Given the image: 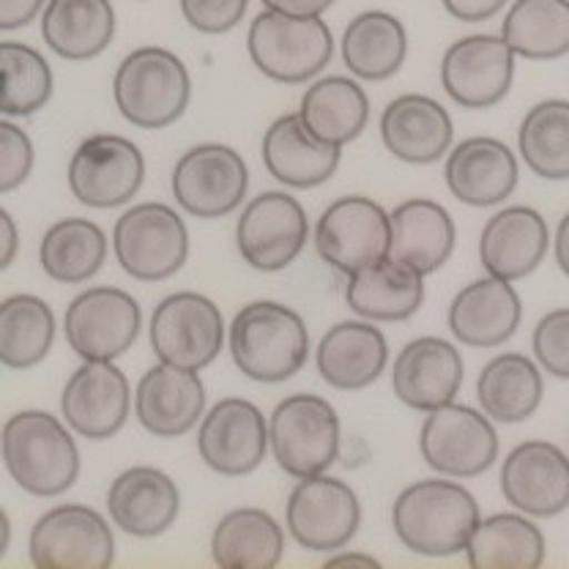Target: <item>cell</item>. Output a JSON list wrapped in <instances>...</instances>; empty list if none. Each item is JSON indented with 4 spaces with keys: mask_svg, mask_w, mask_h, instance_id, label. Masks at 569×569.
Here are the masks:
<instances>
[{
    "mask_svg": "<svg viewBox=\"0 0 569 569\" xmlns=\"http://www.w3.org/2000/svg\"><path fill=\"white\" fill-rule=\"evenodd\" d=\"M0 224H3V254H0V269H9L14 263L17 247H20V236H17L14 217L9 211H0Z\"/></svg>",
    "mask_w": 569,
    "mask_h": 569,
    "instance_id": "681fc988",
    "label": "cell"
},
{
    "mask_svg": "<svg viewBox=\"0 0 569 569\" xmlns=\"http://www.w3.org/2000/svg\"><path fill=\"white\" fill-rule=\"evenodd\" d=\"M419 452L432 471L452 479H473L498 460V432L485 411L458 402L427 413Z\"/></svg>",
    "mask_w": 569,
    "mask_h": 569,
    "instance_id": "9c48e42d",
    "label": "cell"
},
{
    "mask_svg": "<svg viewBox=\"0 0 569 569\" xmlns=\"http://www.w3.org/2000/svg\"><path fill=\"white\" fill-rule=\"evenodd\" d=\"M69 189L88 209H116L129 203L146 181V159L121 134H91L77 146L69 162Z\"/></svg>",
    "mask_w": 569,
    "mask_h": 569,
    "instance_id": "2e32d148",
    "label": "cell"
},
{
    "mask_svg": "<svg viewBox=\"0 0 569 569\" xmlns=\"http://www.w3.org/2000/svg\"><path fill=\"white\" fill-rule=\"evenodd\" d=\"M381 140L400 162L432 164L452 148L455 123L447 107L436 99L402 93L381 112Z\"/></svg>",
    "mask_w": 569,
    "mask_h": 569,
    "instance_id": "4316f807",
    "label": "cell"
},
{
    "mask_svg": "<svg viewBox=\"0 0 569 569\" xmlns=\"http://www.w3.org/2000/svg\"><path fill=\"white\" fill-rule=\"evenodd\" d=\"M28 556L36 569H104L116 561V537L97 509L61 503L36 520Z\"/></svg>",
    "mask_w": 569,
    "mask_h": 569,
    "instance_id": "ba28073f",
    "label": "cell"
},
{
    "mask_svg": "<svg viewBox=\"0 0 569 569\" xmlns=\"http://www.w3.org/2000/svg\"><path fill=\"white\" fill-rule=\"evenodd\" d=\"M545 533L526 512H498L479 520L468 539L473 569H537L545 561Z\"/></svg>",
    "mask_w": 569,
    "mask_h": 569,
    "instance_id": "d590c367",
    "label": "cell"
},
{
    "mask_svg": "<svg viewBox=\"0 0 569 569\" xmlns=\"http://www.w3.org/2000/svg\"><path fill=\"white\" fill-rule=\"evenodd\" d=\"M181 14L194 31L219 36L228 33L244 20L249 0H178Z\"/></svg>",
    "mask_w": 569,
    "mask_h": 569,
    "instance_id": "f6af8a7d",
    "label": "cell"
},
{
    "mask_svg": "<svg viewBox=\"0 0 569 569\" xmlns=\"http://www.w3.org/2000/svg\"><path fill=\"white\" fill-rule=\"evenodd\" d=\"M271 449L269 422L254 402L224 397L198 430L200 460L222 477H247Z\"/></svg>",
    "mask_w": 569,
    "mask_h": 569,
    "instance_id": "ac0fdd59",
    "label": "cell"
},
{
    "mask_svg": "<svg viewBox=\"0 0 569 569\" xmlns=\"http://www.w3.org/2000/svg\"><path fill=\"white\" fill-rule=\"evenodd\" d=\"M340 565H361V567H370V569L381 567L376 559H372V556H359V553H351V556L340 553V556H335V559L326 561V567H340Z\"/></svg>",
    "mask_w": 569,
    "mask_h": 569,
    "instance_id": "816d5d0a",
    "label": "cell"
},
{
    "mask_svg": "<svg viewBox=\"0 0 569 569\" xmlns=\"http://www.w3.org/2000/svg\"><path fill=\"white\" fill-rule=\"evenodd\" d=\"M0 526H3V542H0V559L6 556V550H9V537H11V523H9V515L3 512V518H0Z\"/></svg>",
    "mask_w": 569,
    "mask_h": 569,
    "instance_id": "f5cc1de1",
    "label": "cell"
},
{
    "mask_svg": "<svg viewBox=\"0 0 569 569\" xmlns=\"http://www.w3.org/2000/svg\"><path fill=\"white\" fill-rule=\"evenodd\" d=\"M479 503L460 482L422 479L391 503V526L411 553L427 559L462 553L479 523Z\"/></svg>",
    "mask_w": 569,
    "mask_h": 569,
    "instance_id": "6da1fadb",
    "label": "cell"
},
{
    "mask_svg": "<svg viewBox=\"0 0 569 569\" xmlns=\"http://www.w3.org/2000/svg\"><path fill=\"white\" fill-rule=\"evenodd\" d=\"M112 252L132 280H170L189 258V230L181 213L170 206H132L112 228Z\"/></svg>",
    "mask_w": 569,
    "mask_h": 569,
    "instance_id": "8992f818",
    "label": "cell"
},
{
    "mask_svg": "<svg viewBox=\"0 0 569 569\" xmlns=\"http://www.w3.org/2000/svg\"><path fill=\"white\" fill-rule=\"evenodd\" d=\"M118 112L138 129L170 127L187 112L192 80L176 52L164 47H140L121 61L112 80Z\"/></svg>",
    "mask_w": 569,
    "mask_h": 569,
    "instance_id": "277c9868",
    "label": "cell"
},
{
    "mask_svg": "<svg viewBox=\"0 0 569 569\" xmlns=\"http://www.w3.org/2000/svg\"><path fill=\"white\" fill-rule=\"evenodd\" d=\"M206 387L198 370L159 361L140 378L134 417L157 438H181L203 419Z\"/></svg>",
    "mask_w": 569,
    "mask_h": 569,
    "instance_id": "7402d4cb",
    "label": "cell"
},
{
    "mask_svg": "<svg viewBox=\"0 0 569 569\" xmlns=\"http://www.w3.org/2000/svg\"><path fill=\"white\" fill-rule=\"evenodd\" d=\"M9 477L36 498L63 496L80 477V449L67 425L47 411H20L3 425Z\"/></svg>",
    "mask_w": 569,
    "mask_h": 569,
    "instance_id": "3957f363",
    "label": "cell"
},
{
    "mask_svg": "<svg viewBox=\"0 0 569 569\" xmlns=\"http://www.w3.org/2000/svg\"><path fill=\"white\" fill-rule=\"evenodd\" d=\"M342 148L316 138L299 112L277 118L263 134V164L271 178L293 189H316L337 173Z\"/></svg>",
    "mask_w": 569,
    "mask_h": 569,
    "instance_id": "83f0119b",
    "label": "cell"
},
{
    "mask_svg": "<svg viewBox=\"0 0 569 569\" xmlns=\"http://www.w3.org/2000/svg\"><path fill=\"white\" fill-rule=\"evenodd\" d=\"M299 116L316 138L342 148L367 129L370 99L351 77L331 74L307 88Z\"/></svg>",
    "mask_w": 569,
    "mask_h": 569,
    "instance_id": "8d00e7d4",
    "label": "cell"
},
{
    "mask_svg": "<svg viewBox=\"0 0 569 569\" xmlns=\"http://www.w3.org/2000/svg\"><path fill=\"white\" fill-rule=\"evenodd\" d=\"M142 310L132 293L121 288H88L71 299L63 316L69 348L82 361H112L134 346Z\"/></svg>",
    "mask_w": 569,
    "mask_h": 569,
    "instance_id": "7c38bea8",
    "label": "cell"
},
{
    "mask_svg": "<svg viewBox=\"0 0 569 569\" xmlns=\"http://www.w3.org/2000/svg\"><path fill=\"white\" fill-rule=\"evenodd\" d=\"M462 387V356L441 337H417L397 353L391 389L413 411L430 413L455 402Z\"/></svg>",
    "mask_w": 569,
    "mask_h": 569,
    "instance_id": "44dd1931",
    "label": "cell"
},
{
    "mask_svg": "<svg viewBox=\"0 0 569 569\" xmlns=\"http://www.w3.org/2000/svg\"><path fill=\"white\" fill-rule=\"evenodd\" d=\"M553 252H556V263H559L561 274L569 277V211L561 217L559 230H556Z\"/></svg>",
    "mask_w": 569,
    "mask_h": 569,
    "instance_id": "f907efd6",
    "label": "cell"
},
{
    "mask_svg": "<svg viewBox=\"0 0 569 569\" xmlns=\"http://www.w3.org/2000/svg\"><path fill=\"white\" fill-rule=\"evenodd\" d=\"M107 236L97 222L69 217L52 224L39 244V263L50 280L61 284L88 282L102 271Z\"/></svg>",
    "mask_w": 569,
    "mask_h": 569,
    "instance_id": "74e56055",
    "label": "cell"
},
{
    "mask_svg": "<svg viewBox=\"0 0 569 569\" xmlns=\"http://www.w3.org/2000/svg\"><path fill=\"white\" fill-rule=\"evenodd\" d=\"M342 61L353 77L381 82L395 77L406 63L408 33L395 14L381 9L353 17L340 41Z\"/></svg>",
    "mask_w": 569,
    "mask_h": 569,
    "instance_id": "e575fe53",
    "label": "cell"
},
{
    "mask_svg": "<svg viewBox=\"0 0 569 569\" xmlns=\"http://www.w3.org/2000/svg\"><path fill=\"white\" fill-rule=\"evenodd\" d=\"M335 3L337 0H263L266 9L282 11L290 17H320Z\"/></svg>",
    "mask_w": 569,
    "mask_h": 569,
    "instance_id": "c3c4849f",
    "label": "cell"
},
{
    "mask_svg": "<svg viewBox=\"0 0 569 569\" xmlns=\"http://www.w3.org/2000/svg\"><path fill=\"white\" fill-rule=\"evenodd\" d=\"M501 493L529 518H556L569 509V458L548 441H523L503 458Z\"/></svg>",
    "mask_w": 569,
    "mask_h": 569,
    "instance_id": "ffe728a7",
    "label": "cell"
},
{
    "mask_svg": "<svg viewBox=\"0 0 569 569\" xmlns=\"http://www.w3.org/2000/svg\"><path fill=\"white\" fill-rule=\"evenodd\" d=\"M518 151L526 168L545 181L569 178V102L545 99L523 116L518 129Z\"/></svg>",
    "mask_w": 569,
    "mask_h": 569,
    "instance_id": "60d3db41",
    "label": "cell"
},
{
    "mask_svg": "<svg viewBox=\"0 0 569 569\" xmlns=\"http://www.w3.org/2000/svg\"><path fill=\"white\" fill-rule=\"evenodd\" d=\"M230 356L241 376L258 383H282L301 372L310 356L305 318L280 301H252L236 312L228 329Z\"/></svg>",
    "mask_w": 569,
    "mask_h": 569,
    "instance_id": "7a4b0ae2",
    "label": "cell"
},
{
    "mask_svg": "<svg viewBox=\"0 0 569 569\" xmlns=\"http://www.w3.org/2000/svg\"><path fill=\"white\" fill-rule=\"evenodd\" d=\"M443 178L460 203L490 209L503 203L518 187V157L496 138H468L449 151Z\"/></svg>",
    "mask_w": 569,
    "mask_h": 569,
    "instance_id": "d4e9b609",
    "label": "cell"
},
{
    "mask_svg": "<svg viewBox=\"0 0 569 569\" xmlns=\"http://www.w3.org/2000/svg\"><path fill=\"white\" fill-rule=\"evenodd\" d=\"M116 36L110 0H47L41 11V39L63 61H91Z\"/></svg>",
    "mask_w": 569,
    "mask_h": 569,
    "instance_id": "1f68e13d",
    "label": "cell"
},
{
    "mask_svg": "<svg viewBox=\"0 0 569 569\" xmlns=\"http://www.w3.org/2000/svg\"><path fill=\"white\" fill-rule=\"evenodd\" d=\"M531 348L537 356V365L548 376L569 381V307L539 318L531 337Z\"/></svg>",
    "mask_w": 569,
    "mask_h": 569,
    "instance_id": "7bdbcfd3",
    "label": "cell"
},
{
    "mask_svg": "<svg viewBox=\"0 0 569 569\" xmlns=\"http://www.w3.org/2000/svg\"><path fill=\"white\" fill-rule=\"evenodd\" d=\"M515 52L503 36L477 33L458 39L441 61V86L466 110H490L512 88Z\"/></svg>",
    "mask_w": 569,
    "mask_h": 569,
    "instance_id": "e0dca14e",
    "label": "cell"
},
{
    "mask_svg": "<svg viewBox=\"0 0 569 569\" xmlns=\"http://www.w3.org/2000/svg\"><path fill=\"white\" fill-rule=\"evenodd\" d=\"M47 0H0V31H17L31 26L44 11Z\"/></svg>",
    "mask_w": 569,
    "mask_h": 569,
    "instance_id": "bcb514c9",
    "label": "cell"
},
{
    "mask_svg": "<svg viewBox=\"0 0 569 569\" xmlns=\"http://www.w3.org/2000/svg\"><path fill=\"white\" fill-rule=\"evenodd\" d=\"M148 335L159 361L200 372L222 351L224 320L209 296L181 290L159 301Z\"/></svg>",
    "mask_w": 569,
    "mask_h": 569,
    "instance_id": "8fae6325",
    "label": "cell"
},
{
    "mask_svg": "<svg viewBox=\"0 0 569 569\" xmlns=\"http://www.w3.org/2000/svg\"><path fill=\"white\" fill-rule=\"evenodd\" d=\"M132 411V389L112 361H82L61 391V413L77 436L107 441Z\"/></svg>",
    "mask_w": 569,
    "mask_h": 569,
    "instance_id": "d6986e66",
    "label": "cell"
},
{
    "mask_svg": "<svg viewBox=\"0 0 569 569\" xmlns=\"http://www.w3.org/2000/svg\"><path fill=\"white\" fill-rule=\"evenodd\" d=\"M316 361L320 378L331 389H367L389 365L387 337L372 320H342L320 337Z\"/></svg>",
    "mask_w": 569,
    "mask_h": 569,
    "instance_id": "f1b7e54d",
    "label": "cell"
},
{
    "mask_svg": "<svg viewBox=\"0 0 569 569\" xmlns=\"http://www.w3.org/2000/svg\"><path fill=\"white\" fill-rule=\"evenodd\" d=\"M548 249V222L529 206H509L493 213L479 236V260L485 271L509 282L533 274Z\"/></svg>",
    "mask_w": 569,
    "mask_h": 569,
    "instance_id": "484cf974",
    "label": "cell"
},
{
    "mask_svg": "<svg viewBox=\"0 0 569 569\" xmlns=\"http://www.w3.org/2000/svg\"><path fill=\"white\" fill-rule=\"evenodd\" d=\"M523 318L518 290L501 277H482L458 290L449 305V331L460 346L498 348L518 331Z\"/></svg>",
    "mask_w": 569,
    "mask_h": 569,
    "instance_id": "cb8c5ba5",
    "label": "cell"
},
{
    "mask_svg": "<svg viewBox=\"0 0 569 569\" xmlns=\"http://www.w3.org/2000/svg\"><path fill=\"white\" fill-rule=\"evenodd\" d=\"M290 537L312 553H335L356 537L361 503L353 488L329 473L299 479L284 507Z\"/></svg>",
    "mask_w": 569,
    "mask_h": 569,
    "instance_id": "30bf717a",
    "label": "cell"
},
{
    "mask_svg": "<svg viewBox=\"0 0 569 569\" xmlns=\"http://www.w3.org/2000/svg\"><path fill=\"white\" fill-rule=\"evenodd\" d=\"M56 340V312L33 293H14L0 305V361L9 370L41 365Z\"/></svg>",
    "mask_w": 569,
    "mask_h": 569,
    "instance_id": "ab89813d",
    "label": "cell"
},
{
    "mask_svg": "<svg viewBox=\"0 0 569 569\" xmlns=\"http://www.w3.org/2000/svg\"><path fill=\"white\" fill-rule=\"evenodd\" d=\"M391 247V213L372 198L346 194L335 200L316 224V249L331 269L356 274L387 258Z\"/></svg>",
    "mask_w": 569,
    "mask_h": 569,
    "instance_id": "9a60e30c",
    "label": "cell"
},
{
    "mask_svg": "<svg viewBox=\"0 0 569 569\" xmlns=\"http://www.w3.org/2000/svg\"><path fill=\"white\" fill-rule=\"evenodd\" d=\"M33 170V142L11 121L0 123V192L9 194L28 181Z\"/></svg>",
    "mask_w": 569,
    "mask_h": 569,
    "instance_id": "ee69618b",
    "label": "cell"
},
{
    "mask_svg": "<svg viewBox=\"0 0 569 569\" xmlns=\"http://www.w3.org/2000/svg\"><path fill=\"white\" fill-rule=\"evenodd\" d=\"M542 395V372L523 353H498L479 372L477 400L493 422H526L537 413Z\"/></svg>",
    "mask_w": 569,
    "mask_h": 569,
    "instance_id": "836d02e7",
    "label": "cell"
},
{
    "mask_svg": "<svg viewBox=\"0 0 569 569\" xmlns=\"http://www.w3.org/2000/svg\"><path fill=\"white\" fill-rule=\"evenodd\" d=\"M247 50L260 74L299 86L329 67L335 36L320 17H290L266 9L249 22Z\"/></svg>",
    "mask_w": 569,
    "mask_h": 569,
    "instance_id": "5b68a950",
    "label": "cell"
},
{
    "mask_svg": "<svg viewBox=\"0 0 569 569\" xmlns=\"http://www.w3.org/2000/svg\"><path fill=\"white\" fill-rule=\"evenodd\" d=\"M176 203L189 217L222 219L244 200L249 187L247 164L236 148L222 142H203L183 153L176 162L173 178Z\"/></svg>",
    "mask_w": 569,
    "mask_h": 569,
    "instance_id": "4fadbf2b",
    "label": "cell"
},
{
    "mask_svg": "<svg viewBox=\"0 0 569 569\" xmlns=\"http://www.w3.org/2000/svg\"><path fill=\"white\" fill-rule=\"evenodd\" d=\"M107 512L121 531L138 539H153L176 526L181 493L173 479L159 468L134 466L110 482Z\"/></svg>",
    "mask_w": 569,
    "mask_h": 569,
    "instance_id": "603a6c76",
    "label": "cell"
},
{
    "mask_svg": "<svg viewBox=\"0 0 569 569\" xmlns=\"http://www.w3.org/2000/svg\"><path fill=\"white\" fill-rule=\"evenodd\" d=\"M282 556V526L263 509H233L213 526L211 559L222 569H271Z\"/></svg>",
    "mask_w": 569,
    "mask_h": 569,
    "instance_id": "d6a6232c",
    "label": "cell"
},
{
    "mask_svg": "<svg viewBox=\"0 0 569 569\" xmlns=\"http://www.w3.org/2000/svg\"><path fill=\"white\" fill-rule=\"evenodd\" d=\"M501 36L526 61H556L569 52V0H515Z\"/></svg>",
    "mask_w": 569,
    "mask_h": 569,
    "instance_id": "f35d334b",
    "label": "cell"
},
{
    "mask_svg": "<svg viewBox=\"0 0 569 569\" xmlns=\"http://www.w3.org/2000/svg\"><path fill=\"white\" fill-rule=\"evenodd\" d=\"M0 63H3L0 112L6 118H26L44 110L52 99V69L44 56L20 41H3Z\"/></svg>",
    "mask_w": 569,
    "mask_h": 569,
    "instance_id": "b9f144b4",
    "label": "cell"
},
{
    "mask_svg": "<svg viewBox=\"0 0 569 569\" xmlns=\"http://www.w3.org/2000/svg\"><path fill=\"white\" fill-rule=\"evenodd\" d=\"M458 230L452 213L441 203L413 198L391 211V258L413 266L422 274H436L455 252Z\"/></svg>",
    "mask_w": 569,
    "mask_h": 569,
    "instance_id": "4dcf8cb0",
    "label": "cell"
},
{
    "mask_svg": "<svg viewBox=\"0 0 569 569\" xmlns=\"http://www.w3.org/2000/svg\"><path fill=\"white\" fill-rule=\"evenodd\" d=\"M346 301L356 316L372 323L408 320L425 301V274L387 254L348 277Z\"/></svg>",
    "mask_w": 569,
    "mask_h": 569,
    "instance_id": "f546056e",
    "label": "cell"
},
{
    "mask_svg": "<svg viewBox=\"0 0 569 569\" xmlns=\"http://www.w3.org/2000/svg\"><path fill=\"white\" fill-rule=\"evenodd\" d=\"M503 6H507V0H443V9H447L455 20L468 22V26L493 20Z\"/></svg>",
    "mask_w": 569,
    "mask_h": 569,
    "instance_id": "7dc6e473",
    "label": "cell"
},
{
    "mask_svg": "<svg viewBox=\"0 0 569 569\" xmlns=\"http://www.w3.org/2000/svg\"><path fill=\"white\" fill-rule=\"evenodd\" d=\"M310 239V222L299 200L288 192H260L236 222V247L254 271H282Z\"/></svg>",
    "mask_w": 569,
    "mask_h": 569,
    "instance_id": "5bb4252c",
    "label": "cell"
},
{
    "mask_svg": "<svg viewBox=\"0 0 569 569\" xmlns=\"http://www.w3.org/2000/svg\"><path fill=\"white\" fill-rule=\"evenodd\" d=\"M271 455L296 479L326 473L340 455V417L318 395H290L269 419Z\"/></svg>",
    "mask_w": 569,
    "mask_h": 569,
    "instance_id": "52a82bcc",
    "label": "cell"
}]
</instances>
